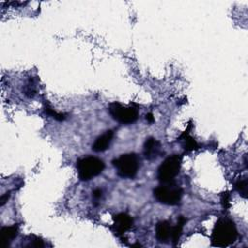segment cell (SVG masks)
<instances>
[{
  "label": "cell",
  "instance_id": "13",
  "mask_svg": "<svg viewBox=\"0 0 248 248\" xmlns=\"http://www.w3.org/2000/svg\"><path fill=\"white\" fill-rule=\"evenodd\" d=\"M182 137H184V148H185V150L192 151V150L198 148V144H197L196 140L192 137H190L187 133H186V136L183 134Z\"/></svg>",
  "mask_w": 248,
  "mask_h": 248
},
{
  "label": "cell",
  "instance_id": "11",
  "mask_svg": "<svg viewBox=\"0 0 248 248\" xmlns=\"http://www.w3.org/2000/svg\"><path fill=\"white\" fill-rule=\"evenodd\" d=\"M18 234V225L15 224L13 226H6L0 230V238L2 240L3 246H7L10 241H12Z\"/></svg>",
  "mask_w": 248,
  "mask_h": 248
},
{
  "label": "cell",
  "instance_id": "14",
  "mask_svg": "<svg viewBox=\"0 0 248 248\" xmlns=\"http://www.w3.org/2000/svg\"><path fill=\"white\" fill-rule=\"evenodd\" d=\"M235 189L243 197L247 198V179H239L235 183Z\"/></svg>",
  "mask_w": 248,
  "mask_h": 248
},
{
  "label": "cell",
  "instance_id": "18",
  "mask_svg": "<svg viewBox=\"0 0 248 248\" xmlns=\"http://www.w3.org/2000/svg\"><path fill=\"white\" fill-rule=\"evenodd\" d=\"M10 198V192H8V193H6L5 195H3L2 197H1V199H0V202H1V205H4V203L8 201V199Z\"/></svg>",
  "mask_w": 248,
  "mask_h": 248
},
{
  "label": "cell",
  "instance_id": "9",
  "mask_svg": "<svg viewBox=\"0 0 248 248\" xmlns=\"http://www.w3.org/2000/svg\"><path fill=\"white\" fill-rule=\"evenodd\" d=\"M114 133L112 130H108L101 136H99L92 144V150L95 152H103L106 151L113 139Z\"/></svg>",
  "mask_w": 248,
  "mask_h": 248
},
{
  "label": "cell",
  "instance_id": "7",
  "mask_svg": "<svg viewBox=\"0 0 248 248\" xmlns=\"http://www.w3.org/2000/svg\"><path fill=\"white\" fill-rule=\"evenodd\" d=\"M133 218L127 213H118L113 216L112 230L118 235H123L133 227Z\"/></svg>",
  "mask_w": 248,
  "mask_h": 248
},
{
  "label": "cell",
  "instance_id": "5",
  "mask_svg": "<svg viewBox=\"0 0 248 248\" xmlns=\"http://www.w3.org/2000/svg\"><path fill=\"white\" fill-rule=\"evenodd\" d=\"M183 190L181 187L172 183H163L154 189V198L161 203L167 205H176L179 203Z\"/></svg>",
  "mask_w": 248,
  "mask_h": 248
},
{
  "label": "cell",
  "instance_id": "15",
  "mask_svg": "<svg viewBox=\"0 0 248 248\" xmlns=\"http://www.w3.org/2000/svg\"><path fill=\"white\" fill-rule=\"evenodd\" d=\"M45 111H46V113L49 114L50 116H52L53 118H55V119L58 120V121H62V120L65 119V115H64L63 113H58V112H56L55 110H53V109H52L51 108H49L48 106H45Z\"/></svg>",
  "mask_w": 248,
  "mask_h": 248
},
{
  "label": "cell",
  "instance_id": "10",
  "mask_svg": "<svg viewBox=\"0 0 248 248\" xmlns=\"http://www.w3.org/2000/svg\"><path fill=\"white\" fill-rule=\"evenodd\" d=\"M171 226L169 221L162 220L157 223L155 228V235L159 242L168 243L170 239L171 234Z\"/></svg>",
  "mask_w": 248,
  "mask_h": 248
},
{
  "label": "cell",
  "instance_id": "16",
  "mask_svg": "<svg viewBox=\"0 0 248 248\" xmlns=\"http://www.w3.org/2000/svg\"><path fill=\"white\" fill-rule=\"evenodd\" d=\"M221 201H222V203H223V207L225 209H227L230 206V195H229L228 192H225V193L222 194Z\"/></svg>",
  "mask_w": 248,
  "mask_h": 248
},
{
  "label": "cell",
  "instance_id": "2",
  "mask_svg": "<svg viewBox=\"0 0 248 248\" xmlns=\"http://www.w3.org/2000/svg\"><path fill=\"white\" fill-rule=\"evenodd\" d=\"M140 159L136 153H126L112 160V165L118 176L122 178H134L140 169Z\"/></svg>",
  "mask_w": 248,
  "mask_h": 248
},
{
  "label": "cell",
  "instance_id": "6",
  "mask_svg": "<svg viewBox=\"0 0 248 248\" xmlns=\"http://www.w3.org/2000/svg\"><path fill=\"white\" fill-rule=\"evenodd\" d=\"M108 112L111 117L121 124H132L139 118L138 107L135 105L122 106L119 103H111L108 106Z\"/></svg>",
  "mask_w": 248,
  "mask_h": 248
},
{
  "label": "cell",
  "instance_id": "3",
  "mask_svg": "<svg viewBox=\"0 0 248 248\" xmlns=\"http://www.w3.org/2000/svg\"><path fill=\"white\" fill-rule=\"evenodd\" d=\"M105 163L98 157L86 156L77 161V170L80 180L88 181L103 172Z\"/></svg>",
  "mask_w": 248,
  "mask_h": 248
},
{
  "label": "cell",
  "instance_id": "19",
  "mask_svg": "<svg viewBox=\"0 0 248 248\" xmlns=\"http://www.w3.org/2000/svg\"><path fill=\"white\" fill-rule=\"evenodd\" d=\"M145 119H146L149 123H153V122H154V117H153V114H152L151 112H149V113H147V114L145 115Z\"/></svg>",
  "mask_w": 248,
  "mask_h": 248
},
{
  "label": "cell",
  "instance_id": "4",
  "mask_svg": "<svg viewBox=\"0 0 248 248\" xmlns=\"http://www.w3.org/2000/svg\"><path fill=\"white\" fill-rule=\"evenodd\" d=\"M182 158L180 155L173 154L166 158L159 166L157 178L162 183H172L178 175L181 168Z\"/></svg>",
  "mask_w": 248,
  "mask_h": 248
},
{
  "label": "cell",
  "instance_id": "1",
  "mask_svg": "<svg viewBox=\"0 0 248 248\" xmlns=\"http://www.w3.org/2000/svg\"><path fill=\"white\" fill-rule=\"evenodd\" d=\"M237 235V229L232 220L220 218L212 230L211 244L216 247H227L236 240Z\"/></svg>",
  "mask_w": 248,
  "mask_h": 248
},
{
  "label": "cell",
  "instance_id": "8",
  "mask_svg": "<svg viewBox=\"0 0 248 248\" xmlns=\"http://www.w3.org/2000/svg\"><path fill=\"white\" fill-rule=\"evenodd\" d=\"M160 152H161L160 142L152 137L146 139L143 144V155L145 159L152 161L160 155Z\"/></svg>",
  "mask_w": 248,
  "mask_h": 248
},
{
  "label": "cell",
  "instance_id": "17",
  "mask_svg": "<svg viewBox=\"0 0 248 248\" xmlns=\"http://www.w3.org/2000/svg\"><path fill=\"white\" fill-rule=\"evenodd\" d=\"M103 196V191L101 189H95L93 192H92V198L95 200V201H98L102 198Z\"/></svg>",
  "mask_w": 248,
  "mask_h": 248
},
{
  "label": "cell",
  "instance_id": "12",
  "mask_svg": "<svg viewBox=\"0 0 248 248\" xmlns=\"http://www.w3.org/2000/svg\"><path fill=\"white\" fill-rule=\"evenodd\" d=\"M186 222H187V219H186L184 216H179L178 219H177L176 225L171 228L170 240H171V242H172L174 245L178 242V240H179V238H180V236H181V234H182L183 227H184V225H185Z\"/></svg>",
  "mask_w": 248,
  "mask_h": 248
}]
</instances>
